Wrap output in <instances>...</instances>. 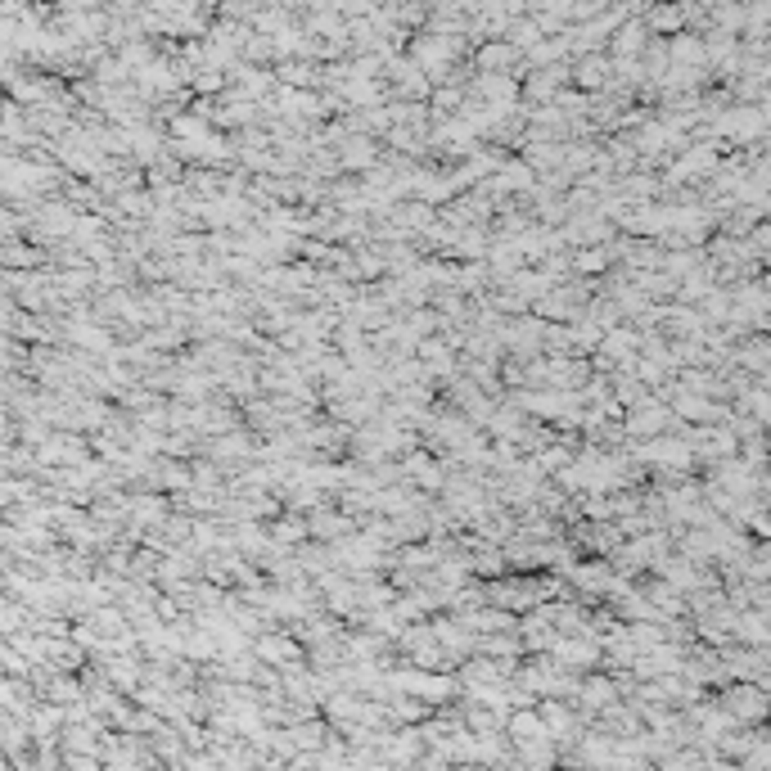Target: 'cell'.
Listing matches in <instances>:
<instances>
[{"label": "cell", "mask_w": 771, "mask_h": 771, "mask_svg": "<svg viewBox=\"0 0 771 771\" xmlns=\"http://www.w3.org/2000/svg\"><path fill=\"white\" fill-rule=\"evenodd\" d=\"M605 68H609L605 59H586V64L578 68V81L582 86H600V81H605Z\"/></svg>", "instance_id": "6da1fadb"}, {"label": "cell", "mask_w": 771, "mask_h": 771, "mask_svg": "<svg viewBox=\"0 0 771 771\" xmlns=\"http://www.w3.org/2000/svg\"><path fill=\"white\" fill-rule=\"evenodd\" d=\"M573 578H578L582 586H605V564H582V569H573Z\"/></svg>", "instance_id": "7a4b0ae2"}, {"label": "cell", "mask_w": 771, "mask_h": 771, "mask_svg": "<svg viewBox=\"0 0 771 771\" xmlns=\"http://www.w3.org/2000/svg\"><path fill=\"white\" fill-rule=\"evenodd\" d=\"M479 64H510V50H506V45H492V50L479 55Z\"/></svg>", "instance_id": "3957f363"}]
</instances>
